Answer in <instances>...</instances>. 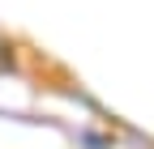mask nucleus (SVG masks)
Masks as SVG:
<instances>
[{
  "instance_id": "obj_1",
  "label": "nucleus",
  "mask_w": 154,
  "mask_h": 149,
  "mask_svg": "<svg viewBox=\"0 0 154 149\" xmlns=\"http://www.w3.org/2000/svg\"><path fill=\"white\" fill-rule=\"evenodd\" d=\"M5 68H13V47L0 39V72H5Z\"/></svg>"
}]
</instances>
